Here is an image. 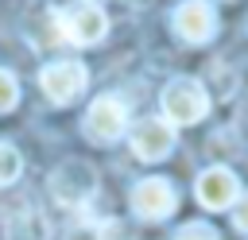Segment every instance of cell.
<instances>
[{
	"mask_svg": "<svg viewBox=\"0 0 248 240\" xmlns=\"http://www.w3.org/2000/svg\"><path fill=\"white\" fill-rule=\"evenodd\" d=\"M170 27H174V35H182L186 43H209V39L217 35L221 19H217V8H213L209 0H182V4L174 8V15H170Z\"/></svg>",
	"mask_w": 248,
	"mask_h": 240,
	"instance_id": "8",
	"label": "cell"
},
{
	"mask_svg": "<svg viewBox=\"0 0 248 240\" xmlns=\"http://www.w3.org/2000/svg\"><path fill=\"white\" fill-rule=\"evenodd\" d=\"M85 4H101V0H85Z\"/></svg>",
	"mask_w": 248,
	"mask_h": 240,
	"instance_id": "17",
	"label": "cell"
},
{
	"mask_svg": "<svg viewBox=\"0 0 248 240\" xmlns=\"http://www.w3.org/2000/svg\"><path fill=\"white\" fill-rule=\"evenodd\" d=\"M16 105H19V81H16V74L0 70V112H12Z\"/></svg>",
	"mask_w": 248,
	"mask_h": 240,
	"instance_id": "13",
	"label": "cell"
},
{
	"mask_svg": "<svg viewBox=\"0 0 248 240\" xmlns=\"http://www.w3.org/2000/svg\"><path fill=\"white\" fill-rule=\"evenodd\" d=\"M4 236L8 240H50V221L39 209H23L4 225Z\"/></svg>",
	"mask_w": 248,
	"mask_h": 240,
	"instance_id": "10",
	"label": "cell"
},
{
	"mask_svg": "<svg viewBox=\"0 0 248 240\" xmlns=\"http://www.w3.org/2000/svg\"><path fill=\"white\" fill-rule=\"evenodd\" d=\"M194 197H198V205H205L213 213L232 209V201L240 197V178L229 166H205L194 182Z\"/></svg>",
	"mask_w": 248,
	"mask_h": 240,
	"instance_id": "9",
	"label": "cell"
},
{
	"mask_svg": "<svg viewBox=\"0 0 248 240\" xmlns=\"http://www.w3.org/2000/svg\"><path fill=\"white\" fill-rule=\"evenodd\" d=\"M163 120L170 124V128H186V124H198V120H205V112H209V93H205V85L198 81V77H170L167 85H163Z\"/></svg>",
	"mask_w": 248,
	"mask_h": 240,
	"instance_id": "1",
	"label": "cell"
},
{
	"mask_svg": "<svg viewBox=\"0 0 248 240\" xmlns=\"http://www.w3.org/2000/svg\"><path fill=\"white\" fill-rule=\"evenodd\" d=\"M174 240H221V236H217L213 225H205V221H190V225H182V228L174 232Z\"/></svg>",
	"mask_w": 248,
	"mask_h": 240,
	"instance_id": "14",
	"label": "cell"
},
{
	"mask_svg": "<svg viewBox=\"0 0 248 240\" xmlns=\"http://www.w3.org/2000/svg\"><path fill=\"white\" fill-rule=\"evenodd\" d=\"M58 19H62V39L74 46H93L108 31V15L101 12V4H74L58 12Z\"/></svg>",
	"mask_w": 248,
	"mask_h": 240,
	"instance_id": "6",
	"label": "cell"
},
{
	"mask_svg": "<svg viewBox=\"0 0 248 240\" xmlns=\"http://www.w3.org/2000/svg\"><path fill=\"white\" fill-rule=\"evenodd\" d=\"M46 186H50V197H54L58 205L78 209V205H85V201L97 194V166L85 163V159H62V163L50 170Z\"/></svg>",
	"mask_w": 248,
	"mask_h": 240,
	"instance_id": "2",
	"label": "cell"
},
{
	"mask_svg": "<svg viewBox=\"0 0 248 240\" xmlns=\"http://www.w3.org/2000/svg\"><path fill=\"white\" fill-rule=\"evenodd\" d=\"M19 174H23V155H19L12 143L0 139V186H12Z\"/></svg>",
	"mask_w": 248,
	"mask_h": 240,
	"instance_id": "11",
	"label": "cell"
},
{
	"mask_svg": "<svg viewBox=\"0 0 248 240\" xmlns=\"http://www.w3.org/2000/svg\"><path fill=\"white\" fill-rule=\"evenodd\" d=\"M85 85H89V70H85L81 62L62 58V62H50V66L39 70V89H43L46 101H54V105L78 101V97L85 93Z\"/></svg>",
	"mask_w": 248,
	"mask_h": 240,
	"instance_id": "5",
	"label": "cell"
},
{
	"mask_svg": "<svg viewBox=\"0 0 248 240\" xmlns=\"http://www.w3.org/2000/svg\"><path fill=\"white\" fill-rule=\"evenodd\" d=\"M81 132H85V139H89V143H97V147L116 143V139L128 132V105H124L120 97H112V93L97 97V101L85 108Z\"/></svg>",
	"mask_w": 248,
	"mask_h": 240,
	"instance_id": "3",
	"label": "cell"
},
{
	"mask_svg": "<svg viewBox=\"0 0 248 240\" xmlns=\"http://www.w3.org/2000/svg\"><path fill=\"white\" fill-rule=\"evenodd\" d=\"M128 139H132V155L140 163H159V159H167L174 151V128L163 116L140 120L136 128H128Z\"/></svg>",
	"mask_w": 248,
	"mask_h": 240,
	"instance_id": "7",
	"label": "cell"
},
{
	"mask_svg": "<svg viewBox=\"0 0 248 240\" xmlns=\"http://www.w3.org/2000/svg\"><path fill=\"white\" fill-rule=\"evenodd\" d=\"M97 240H136V228L120 217H108V221L97 225Z\"/></svg>",
	"mask_w": 248,
	"mask_h": 240,
	"instance_id": "12",
	"label": "cell"
},
{
	"mask_svg": "<svg viewBox=\"0 0 248 240\" xmlns=\"http://www.w3.org/2000/svg\"><path fill=\"white\" fill-rule=\"evenodd\" d=\"M128 205H132V213H136L140 221L155 225V221H167V217L178 209V194H174V186H170L167 178L151 174V178H140V182L132 186Z\"/></svg>",
	"mask_w": 248,
	"mask_h": 240,
	"instance_id": "4",
	"label": "cell"
},
{
	"mask_svg": "<svg viewBox=\"0 0 248 240\" xmlns=\"http://www.w3.org/2000/svg\"><path fill=\"white\" fill-rule=\"evenodd\" d=\"M232 225H236L240 232H248V194H240V197L232 201Z\"/></svg>",
	"mask_w": 248,
	"mask_h": 240,
	"instance_id": "15",
	"label": "cell"
},
{
	"mask_svg": "<svg viewBox=\"0 0 248 240\" xmlns=\"http://www.w3.org/2000/svg\"><path fill=\"white\" fill-rule=\"evenodd\" d=\"M66 240H97V228H89V225H78V228H70V236Z\"/></svg>",
	"mask_w": 248,
	"mask_h": 240,
	"instance_id": "16",
	"label": "cell"
}]
</instances>
